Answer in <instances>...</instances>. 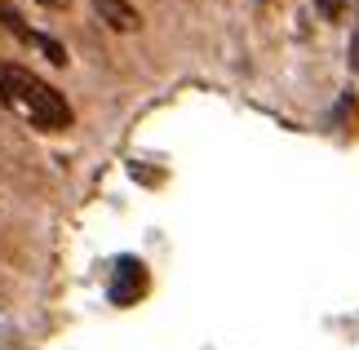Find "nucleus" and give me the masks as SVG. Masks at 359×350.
<instances>
[{
	"mask_svg": "<svg viewBox=\"0 0 359 350\" xmlns=\"http://www.w3.org/2000/svg\"><path fill=\"white\" fill-rule=\"evenodd\" d=\"M147 266L137 262V257H120L116 262V275H111V302L116 306H133V302H142V292H147Z\"/></svg>",
	"mask_w": 359,
	"mask_h": 350,
	"instance_id": "f03ea898",
	"label": "nucleus"
},
{
	"mask_svg": "<svg viewBox=\"0 0 359 350\" xmlns=\"http://www.w3.org/2000/svg\"><path fill=\"white\" fill-rule=\"evenodd\" d=\"M341 5H346V0H315V9H320L324 18H337V13H341Z\"/></svg>",
	"mask_w": 359,
	"mask_h": 350,
	"instance_id": "39448f33",
	"label": "nucleus"
},
{
	"mask_svg": "<svg viewBox=\"0 0 359 350\" xmlns=\"http://www.w3.org/2000/svg\"><path fill=\"white\" fill-rule=\"evenodd\" d=\"M40 49H45L53 62H67V58H62V45H58V40H40Z\"/></svg>",
	"mask_w": 359,
	"mask_h": 350,
	"instance_id": "423d86ee",
	"label": "nucleus"
},
{
	"mask_svg": "<svg viewBox=\"0 0 359 350\" xmlns=\"http://www.w3.org/2000/svg\"><path fill=\"white\" fill-rule=\"evenodd\" d=\"M40 5H49V9H62V5H67V0H40Z\"/></svg>",
	"mask_w": 359,
	"mask_h": 350,
	"instance_id": "0eeeda50",
	"label": "nucleus"
},
{
	"mask_svg": "<svg viewBox=\"0 0 359 350\" xmlns=\"http://www.w3.org/2000/svg\"><path fill=\"white\" fill-rule=\"evenodd\" d=\"M0 107L18 111L36 124V129H72V107L58 89H49L40 76H32L27 67H13V62H0Z\"/></svg>",
	"mask_w": 359,
	"mask_h": 350,
	"instance_id": "f257e3e1",
	"label": "nucleus"
},
{
	"mask_svg": "<svg viewBox=\"0 0 359 350\" xmlns=\"http://www.w3.org/2000/svg\"><path fill=\"white\" fill-rule=\"evenodd\" d=\"M333 124H337V129H346V133L359 129V97H355L351 89L337 97V120H333Z\"/></svg>",
	"mask_w": 359,
	"mask_h": 350,
	"instance_id": "20e7f679",
	"label": "nucleus"
},
{
	"mask_svg": "<svg viewBox=\"0 0 359 350\" xmlns=\"http://www.w3.org/2000/svg\"><path fill=\"white\" fill-rule=\"evenodd\" d=\"M93 9H98L116 32H137V13L124 5V0H93Z\"/></svg>",
	"mask_w": 359,
	"mask_h": 350,
	"instance_id": "7ed1b4c3",
	"label": "nucleus"
}]
</instances>
